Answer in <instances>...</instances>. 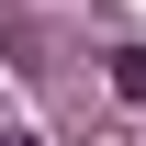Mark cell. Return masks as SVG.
<instances>
[{"label":"cell","instance_id":"1","mask_svg":"<svg viewBox=\"0 0 146 146\" xmlns=\"http://www.w3.org/2000/svg\"><path fill=\"white\" fill-rule=\"evenodd\" d=\"M112 90H124V101L146 112V45H124V56H112Z\"/></svg>","mask_w":146,"mask_h":146},{"label":"cell","instance_id":"2","mask_svg":"<svg viewBox=\"0 0 146 146\" xmlns=\"http://www.w3.org/2000/svg\"><path fill=\"white\" fill-rule=\"evenodd\" d=\"M0 146H34V135H0Z\"/></svg>","mask_w":146,"mask_h":146}]
</instances>
